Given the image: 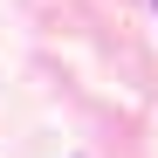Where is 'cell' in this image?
I'll return each mask as SVG.
<instances>
[{
    "label": "cell",
    "instance_id": "1",
    "mask_svg": "<svg viewBox=\"0 0 158 158\" xmlns=\"http://www.w3.org/2000/svg\"><path fill=\"white\" fill-rule=\"evenodd\" d=\"M151 7H158V0H151Z\"/></svg>",
    "mask_w": 158,
    "mask_h": 158
}]
</instances>
